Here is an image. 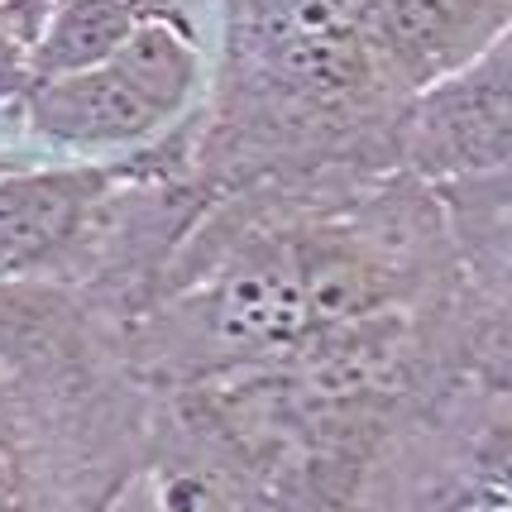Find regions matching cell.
Here are the masks:
<instances>
[{"label": "cell", "mask_w": 512, "mask_h": 512, "mask_svg": "<svg viewBox=\"0 0 512 512\" xmlns=\"http://www.w3.org/2000/svg\"><path fill=\"white\" fill-rule=\"evenodd\" d=\"M139 20H149V15L134 10L130 0H53L34 63H29V87L101 67L139 29Z\"/></svg>", "instance_id": "7"}, {"label": "cell", "mask_w": 512, "mask_h": 512, "mask_svg": "<svg viewBox=\"0 0 512 512\" xmlns=\"http://www.w3.org/2000/svg\"><path fill=\"white\" fill-rule=\"evenodd\" d=\"M158 512H249L221 484H211L201 469L163 460L158 465Z\"/></svg>", "instance_id": "8"}, {"label": "cell", "mask_w": 512, "mask_h": 512, "mask_svg": "<svg viewBox=\"0 0 512 512\" xmlns=\"http://www.w3.org/2000/svg\"><path fill=\"white\" fill-rule=\"evenodd\" d=\"M5 173H15V163H10V158H0V178H5Z\"/></svg>", "instance_id": "10"}, {"label": "cell", "mask_w": 512, "mask_h": 512, "mask_svg": "<svg viewBox=\"0 0 512 512\" xmlns=\"http://www.w3.org/2000/svg\"><path fill=\"white\" fill-rule=\"evenodd\" d=\"M508 29L512 0H364L369 48L402 101L460 77Z\"/></svg>", "instance_id": "5"}, {"label": "cell", "mask_w": 512, "mask_h": 512, "mask_svg": "<svg viewBox=\"0 0 512 512\" xmlns=\"http://www.w3.org/2000/svg\"><path fill=\"white\" fill-rule=\"evenodd\" d=\"M24 115L39 139L63 149H130L173 125L115 53L101 67L34 82L24 91Z\"/></svg>", "instance_id": "6"}, {"label": "cell", "mask_w": 512, "mask_h": 512, "mask_svg": "<svg viewBox=\"0 0 512 512\" xmlns=\"http://www.w3.org/2000/svg\"><path fill=\"white\" fill-rule=\"evenodd\" d=\"M364 512H512V388L455 379L383 446Z\"/></svg>", "instance_id": "2"}, {"label": "cell", "mask_w": 512, "mask_h": 512, "mask_svg": "<svg viewBox=\"0 0 512 512\" xmlns=\"http://www.w3.org/2000/svg\"><path fill=\"white\" fill-rule=\"evenodd\" d=\"M134 10H144L149 20H178V24H187L182 20V10H178V0H130Z\"/></svg>", "instance_id": "9"}, {"label": "cell", "mask_w": 512, "mask_h": 512, "mask_svg": "<svg viewBox=\"0 0 512 512\" xmlns=\"http://www.w3.org/2000/svg\"><path fill=\"white\" fill-rule=\"evenodd\" d=\"M130 163H82L48 173L0 178V278H24L44 268H67L91 254L96 225L106 216Z\"/></svg>", "instance_id": "4"}, {"label": "cell", "mask_w": 512, "mask_h": 512, "mask_svg": "<svg viewBox=\"0 0 512 512\" xmlns=\"http://www.w3.org/2000/svg\"><path fill=\"white\" fill-rule=\"evenodd\" d=\"M225 87L182 173L206 197L326 168H402L412 101L388 87L364 0H225Z\"/></svg>", "instance_id": "1"}, {"label": "cell", "mask_w": 512, "mask_h": 512, "mask_svg": "<svg viewBox=\"0 0 512 512\" xmlns=\"http://www.w3.org/2000/svg\"><path fill=\"white\" fill-rule=\"evenodd\" d=\"M436 192L460 249V288L450 302L460 379L512 388V163L446 178Z\"/></svg>", "instance_id": "3"}]
</instances>
